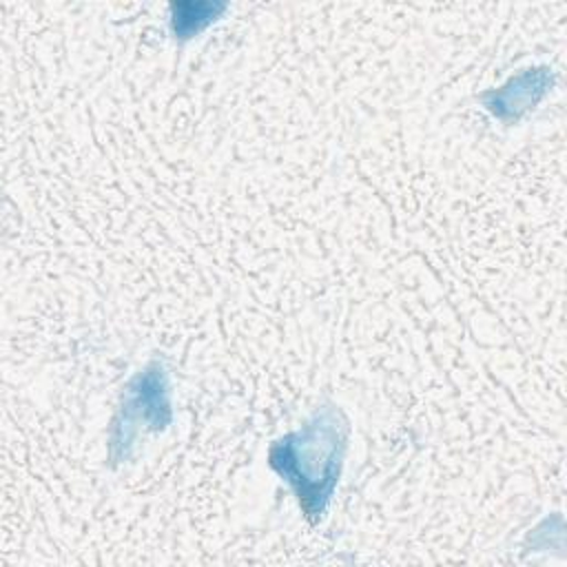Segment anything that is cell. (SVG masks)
I'll use <instances>...</instances> for the list:
<instances>
[{
	"instance_id": "6da1fadb",
	"label": "cell",
	"mask_w": 567,
	"mask_h": 567,
	"mask_svg": "<svg viewBox=\"0 0 567 567\" xmlns=\"http://www.w3.org/2000/svg\"><path fill=\"white\" fill-rule=\"evenodd\" d=\"M350 423L334 403L321 405L301 430L275 441L268 452L270 467L295 489L310 523H319L332 501Z\"/></svg>"
},
{
	"instance_id": "7a4b0ae2",
	"label": "cell",
	"mask_w": 567,
	"mask_h": 567,
	"mask_svg": "<svg viewBox=\"0 0 567 567\" xmlns=\"http://www.w3.org/2000/svg\"><path fill=\"white\" fill-rule=\"evenodd\" d=\"M168 372L162 361H151L142 372H137L124 388L120 414L113 423L111 434V461L120 463L128 458L140 427L162 432L171 423V401H168Z\"/></svg>"
},
{
	"instance_id": "3957f363",
	"label": "cell",
	"mask_w": 567,
	"mask_h": 567,
	"mask_svg": "<svg viewBox=\"0 0 567 567\" xmlns=\"http://www.w3.org/2000/svg\"><path fill=\"white\" fill-rule=\"evenodd\" d=\"M549 84H551L549 69L545 66L527 69L514 75L498 91L483 93L481 100L485 102L492 115H496L503 122H512V120H518L525 111L534 109V104L545 95Z\"/></svg>"
},
{
	"instance_id": "277c9868",
	"label": "cell",
	"mask_w": 567,
	"mask_h": 567,
	"mask_svg": "<svg viewBox=\"0 0 567 567\" xmlns=\"http://www.w3.org/2000/svg\"><path fill=\"white\" fill-rule=\"evenodd\" d=\"M226 9V2H171V31L175 40L186 42L213 24Z\"/></svg>"
}]
</instances>
